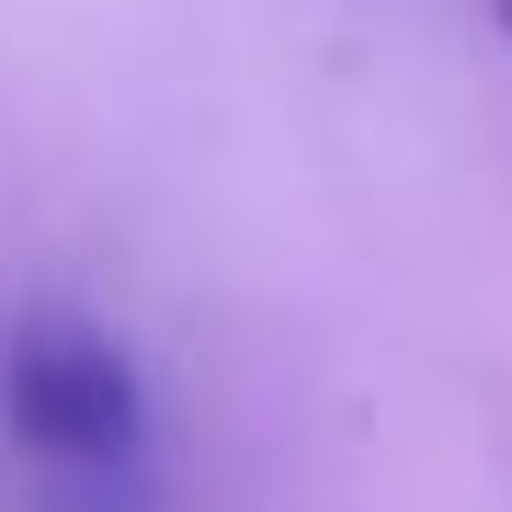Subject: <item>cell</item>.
Segmentation results:
<instances>
[{
	"mask_svg": "<svg viewBox=\"0 0 512 512\" xmlns=\"http://www.w3.org/2000/svg\"><path fill=\"white\" fill-rule=\"evenodd\" d=\"M0 410L35 444V467H137L148 456L137 353L80 308H35L0 342Z\"/></svg>",
	"mask_w": 512,
	"mask_h": 512,
	"instance_id": "cell-1",
	"label": "cell"
},
{
	"mask_svg": "<svg viewBox=\"0 0 512 512\" xmlns=\"http://www.w3.org/2000/svg\"><path fill=\"white\" fill-rule=\"evenodd\" d=\"M35 512H148V456L137 467H35Z\"/></svg>",
	"mask_w": 512,
	"mask_h": 512,
	"instance_id": "cell-2",
	"label": "cell"
},
{
	"mask_svg": "<svg viewBox=\"0 0 512 512\" xmlns=\"http://www.w3.org/2000/svg\"><path fill=\"white\" fill-rule=\"evenodd\" d=\"M490 12H501V46H512V0H490Z\"/></svg>",
	"mask_w": 512,
	"mask_h": 512,
	"instance_id": "cell-3",
	"label": "cell"
}]
</instances>
